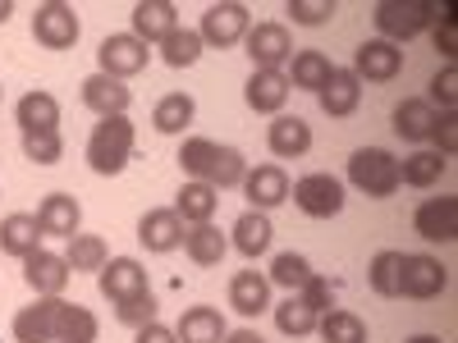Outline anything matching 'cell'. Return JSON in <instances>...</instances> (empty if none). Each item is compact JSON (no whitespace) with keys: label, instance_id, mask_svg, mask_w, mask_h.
Returning a JSON list of instances; mask_svg holds the SVG:
<instances>
[{"label":"cell","instance_id":"44dd1931","mask_svg":"<svg viewBox=\"0 0 458 343\" xmlns=\"http://www.w3.org/2000/svg\"><path fill=\"white\" fill-rule=\"evenodd\" d=\"M289 79H284V69H252V79H248V88H243V101H248V110H257V114H280L284 110V101H289Z\"/></svg>","mask_w":458,"mask_h":343},{"label":"cell","instance_id":"60d3db41","mask_svg":"<svg viewBox=\"0 0 458 343\" xmlns=\"http://www.w3.org/2000/svg\"><path fill=\"white\" fill-rule=\"evenodd\" d=\"M312 275H317V271H312V261L302 256V252H280V256L271 261V275H266V280L280 284V289H289V293H298Z\"/></svg>","mask_w":458,"mask_h":343},{"label":"cell","instance_id":"74e56055","mask_svg":"<svg viewBox=\"0 0 458 343\" xmlns=\"http://www.w3.org/2000/svg\"><path fill=\"white\" fill-rule=\"evenodd\" d=\"M157 55H161L170 69H193V64L202 60V37H198L193 28H174L165 42L157 46Z\"/></svg>","mask_w":458,"mask_h":343},{"label":"cell","instance_id":"4316f807","mask_svg":"<svg viewBox=\"0 0 458 343\" xmlns=\"http://www.w3.org/2000/svg\"><path fill=\"white\" fill-rule=\"evenodd\" d=\"M271 238H276V229H271V220H266V211H243L234 220V229H229V247H234L239 256H248V261H257L266 247H271Z\"/></svg>","mask_w":458,"mask_h":343},{"label":"cell","instance_id":"7402d4cb","mask_svg":"<svg viewBox=\"0 0 458 343\" xmlns=\"http://www.w3.org/2000/svg\"><path fill=\"white\" fill-rule=\"evenodd\" d=\"M239 188L248 193L252 211H271V206L289 202V174H284V165H257V170L243 174Z\"/></svg>","mask_w":458,"mask_h":343},{"label":"cell","instance_id":"3957f363","mask_svg":"<svg viewBox=\"0 0 458 343\" xmlns=\"http://www.w3.org/2000/svg\"><path fill=\"white\" fill-rule=\"evenodd\" d=\"M349 183L371 202L394 197L399 193V156H390L386 146H358L349 156Z\"/></svg>","mask_w":458,"mask_h":343},{"label":"cell","instance_id":"d4e9b609","mask_svg":"<svg viewBox=\"0 0 458 343\" xmlns=\"http://www.w3.org/2000/svg\"><path fill=\"white\" fill-rule=\"evenodd\" d=\"M317 101H321V110L330 114V120H349V114L362 105L358 73H353V69H335L330 79H326V88L317 92Z\"/></svg>","mask_w":458,"mask_h":343},{"label":"cell","instance_id":"7dc6e473","mask_svg":"<svg viewBox=\"0 0 458 343\" xmlns=\"http://www.w3.org/2000/svg\"><path fill=\"white\" fill-rule=\"evenodd\" d=\"M298 297H302V307H308V312H330V297H335V284L326 280V275H312L308 284H302L298 289Z\"/></svg>","mask_w":458,"mask_h":343},{"label":"cell","instance_id":"9a60e30c","mask_svg":"<svg viewBox=\"0 0 458 343\" xmlns=\"http://www.w3.org/2000/svg\"><path fill=\"white\" fill-rule=\"evenodd\" d=\"M64 297H37L32 307L14 312V343H55V321H60Z\"/></svg>","mask_w":458,"mask_h":343},{"label":"cell","instance_id":"83f0119b","mask_svg":"<svg viewBox=\"0 0 458 343\" xmlns=\"http://www.w3.org/2000/svg\"><path fill=\"white\" fill-rule=\"evenodd\" d=\"M431 124H436V105L427 96H403L394 105V133L403 142H427L431 138Z\"/></svg>","mask_w":458,"mask_h":343},{"label":"cell","instance_id":"ab89813d","mask_svg":"<svg viewBox=\"0 0 458 343\" xmlns=\"http://www.w3.org/2000/svg\"><path fill=\"white\" fill-rule=\"evenodd\" d=\"M399 261H403V252H394V247H386V252L371 256L367 284H371L376 297H399Z\"/></svg>","mask_w":458,"mask_h":343},{"label":"cell","instance_id":"ac0fdd59","mask_svg":"<svg viewBox=\"0 0 458 343\" xmlns=\"http://www.w3.org/2000/svg\"><path fill=\"white\" fill-rule=\"evenodd\" d=\"M97 289H101L106 302H124V297L142 293V289H147L142 261H133V256H110V261L101 265V275H97Z\"/></svg>","mask_w":458,"mask_h":343},{"label":"cell","instance_id":"d6a6232c","mask_svg":"<svg viewBox=\"0 0 458 343\" xmlns=\"http://www.w3.org/2000/svg\"><path fill=\"white\" fill-rule=\"evenodd\" d=\"M97 334H101V321L92 316V307L64 302L60 321H55V343H97Z\"/></svg>","mask_w":458,"mask_h":343},{"label":"cell","instance_id":"681fc988","mask_svg":"<svg viewBox=\"0 0 458 343\" xmlns=\"http://www.w3.org/2000/svg\"><path fill=\"white\" fill-rule=\"evenodd\" d=\"M133 343H179V339H174V330H170V325H161V321H151V325L133 330Z\"/></svg>","mask_w":458,"mask_h":343},{"label":"cell","instance_id":"8fae6325","mask_svg":"<svg viewBox=\"0 0 458 343\" xmlns=\"http://www.w3.org/2000/svg\"><path fill=\"white\" fill-rule=\"evenodd\" d=\"M69 280H73V271H69V261L60 256V252H32V256H23V284L37 293V297H60L64 289H69Z\"/></svg>","mask_w":458,"mask_h":343},{"label":"cell","instance_id":"5b68a950","mask_svg":"<svg viewBox=\"0 0 458 343\" xmlns=\"http://www.w3.org/2000/svg\"><path fill=\"white\" fill-rule=\"evenodd\" d=\"M449 289V265L440 256H427V252H403L399 261V297H412V302H431Z\"/></svg>","mask_w":458,"mask_h":343},{"label":"cell","instance_id":"e575fe53","mask_svg":"<svg viewBox=\"0 0 458 343\" xmlns=\"http://www.w3.org/2000/svg\"><path fill=\"white\" fill-rule=\"evenodd\" d=\"M193 114H198L193 96H188V92H170V96L157 101V110H151V124H157V133L174 138V133H183L188 124H193Z\"/></svg>","mask_w":458,"mask_h":343},{"label":"cell","instance_id":"ba28073f","mask_svg":"<svg viewBox=\"0 0 458 343\" xmlns=\"http://www.w3.org/2000/svg\"><path fill=\"white\" fill-rule=\"evenodd\" d=\"M289 197L302 215H312V220H335L344 211V183L335 174H302L298 183H289Z\"/></svg>","mask_w":458,"mask_h":343},{"label":"cell","instance_id":"f1b7e54d","mask_svg":"<svg viewBox=\"0 0 458 343\" xmlns=\"http://www.w3.org/2000/svg\"><path fill=\"white\" fill-rule=\"evenodd\" d=\"M216 206H220V193H216L211 183H198V179H188L179 188V197H174V215L183 224H211Z\"/></svg>","mask_w":458,"mask_h":343},{"label":"cell","instance_id":"f6af8a7d","mask_svg":"<svg viewBox=\"0 0 458 343\" xmlns=\"http://www.w3.org/2000/svg\"><path fill=\"white\" fill-rule=\"evenodd\" d=\"M431 105H440V110H458V64H445L436 79H431V96H427Z\"/></svg>","mask_w":458,"mask_h":343},{"label":"cell","instance_id":"4fadbf2b","mask_svg":"<svg viewBox=\"0 0 458 343\" xmlns=\"http://www.w3.org/2000/svg\"><path fill=\"white\" fill-rule=\"evenodd\" d=\"M412 229L427 243H454L458 238V197H427L412 211Z\"/></svg>","mask_w":458,"mask_h":343},{"label":"cell","instance_id":"5bb4252c","mask_svg":"<svg viewBox=\"0 0 458 343\" xmlns=\"http://www.w3.org/2000/svg\"><path fill=\"white\" fill-rule=\"evenodd\" d=\"M183 229H188V224L174 215V206H151V211L138 220V243H142L147 252L165 256V252L183 247Z\"/></svg>","mask_w":458,"mask_h":343},{"label":"cell","instance_id":"836d02e7","mask_svg":"<svg viewBox=\"0 0 458 343\" xmlns=\"http://www.w3.org/2000/svg\"><path fill=\"white\" fill-rule=\"evenodd\" d=\"M64 261L73 275H101V265L110 261V247L101 234H73L69 247H64Z\"/></svg>","mask_w":458,"mask_h":343},{"label":"cell","instance_id":"f546056e","mask_svg":"<svg viewBox=\"0 0 458 343\" xmlns=\"http://www.w3.org/2000/svg\"><path fill=\"white\" fill-rule=\"evenodd\" d=\"M225 316L216 307H188L174 325V339L179 343H225Z\"/></svg>","mask_w":458,"mask_h":343},{"label":"cell","instance_id":"7bdbcfd3","mask_svg":"<svg viewBox=\"0 0 458 343\" xmlns=\"http://www.w3.org/2000/svg\"><path fill=\"white\" fill-rule=\"evenodd\" d=\"M23 156L32 165H60L64 161V138L60 133H23Z\"/></svg>","mask_w":458,"mask_h":343},{"label":"cell","instance_id":"7a4b0ae2","mask_svg":"<svg viewBox=\"0 0 458 343\" xmlns=\"http://www.w3.org/2000/svg\"><path fill=\"white\" fill-rule=\"evenodd\" d=\"M133 120L129 114H110V120H101L88 138V165L92 174L101 179H114V174H124L129 161H133Z\"/></svg>","mask_w":458,"mask_h":343},{"label":"cell","instance_id":"30bf717a","mask_svg":"<svg viewBox=\"0 0 458 343\" xmlns=\"http://www.w3.org/2000/svg\"><path fill=\"white\" fill-rule=\"evenodd\" d=\"M243 46L252 55V69H284L293 60V37L284 23L276 19H266V23H252L248 37H243Z\"/></svg>","mask_w":458,"mask_h":343},{"label":"cell","instance_id":"52a82bcc","mask_svg":"<svg viewBox=\"0 0 458 343\" xmlns=\"http://www.w3.org/2000/svg\"><path fill=\"white\" fill-rule=\"evenodd\" d=\"M97 73H106V79H120V83H129L133 73H142L147 64H151V46L147 42H138L133 32H110L106 42L97 46Z\"/></svg>","mask_w":458,"mask_h":343},{"label":"cell","instance_id":"8d00e7d4","mask_svg":"<svg viewBox=\"0 0 458 343\" xmlns=\"http://www.w3.org/2000/svg\"><path fill=\"white\" fill-rule=\"evenodd\" d=\"M317 334L326 343H367V325L358 312H344V307H330L317 316Z\"/></svg>","mask_w":458,"mask_h":343},{"label":"cell","instance_id":"db71d44e","mask_svg":"<svg viewBox=\"0 0 458 343\" xmlns=\"http://www.w3.org/2000/svg\"><path fill=\"white\" fill-rule=\"evenodd\" d=\"M0 96H5V88H0Z\"/></svg>","mask_w":458,"mask_h":343},{"label":"cell","instance_id":"e0dca14e","mask_svg":"<svg viewBox=\"0 0 458 343\" xmlns=\"http://www.w3.org/2000/svg\"><path fill=\"white\" fill-rule=\"evenodd\" d=\"M179 28V5L174 0H138L133 5V37L147 46H161Z\"/></svg>","mask_w":458,"mask_h":343},{"label":"cell","instance_id":"ee69618b","mask_svg":"<svg viewBox=\"0 0 458 343\" xmlns=\"http://www.w3.org/2000/svg\"><path fill=\"white\" fill-rule=\"evenodd\" d=\"M335 0H289L284 5V14L293 19V23H302V28H321V23H330L335 19Z\"/></svg>","mask_w":458,"mask_h":343},{"label":"cell","instance_id":"1f68e13d","mask_svg":"<svg viewBox=\"0 0 458 343\" xmlns=\"http://www.w3.org/2000/svg\"><path fill=\"white\" fill-rule=\"evenodd\" d=\"M330 73H335V64H330L326 51H298V55L289 60V73H284V79H289L293 92H321Z\"/></svg>","mask_w":458,"mask_h":343},{"label":"cell","instance_id":"d590c367","mask_svg":"<svg viewBox=\"0 0 458 343\" xmlns=\"http://www.w3.org/2000/svg\"><path fill=\"white\" fill-rule=\"evenodd\" d=\"M445 170H449V161L440 156V151H412V156L399 161V183H408V188H436L445 179Z\"/></svg>","mask_w":458,"mask_h":343},{"label":"cell","instance_id":"b9f144b4","mask_svg":"<svg viewBox=\"0 0 458 343\" xmlns=\"http://www.w3.org/2000/svg\"><path fill=\"white\" fill-rule=\"evenodd\" d=\"M114 321L129 325V330H142V325L157 321V297H151V289H142V293H133L124 302H114Z\"/></svg>","mask_w":458,"mask_h":343},{"label":"cell","instance_id":"816d5d0a","mask_svg":"<svg viewBox=\"0 0 458 343\" xmlns=\"http://www.w3.org/2000/svg\"><path fill=\"white\" fill-rule=\"evenodd\" d=\"M403 343H445L440 334H412V339H403Z\"/></svg>","mask_w":458,"mask_h":343},{"label":"cell","instance_id":"9c48e42d","mask_svg":"<svg viewBox=\"0 0 458 343\" xmlns=\"http://www.w3.org/2000/svg\"><path fill=\"white\" fill-rule=\"evenodd\" d=\"M79 14H73V5H64V0H47V5H37L32 14V42L47 46V51H73V42H79Z\"/></svg>","mask_w":458,"mask_h":343},{"label":"cell","instance_id":"277c9868","mask_svg":"<svg viewBox=\"0 0 458 343\" xmlns=\"http://www.w3.org/2000/svg\"><path fill=\"white\" fill-rule=\"evenodd\" d=\"M376 32H380V42H390V46H403L412 42L417 32H427L436 23V5H427V0H380L376 5Z\"/></svg>","mask_w":458,"mask_h":343},{"label":"cell","instance_id":"f5cc1de1","mask_svg":"<svg viewBox=\"0 0 458 343\" xmlns=\"http://www.w3.org/2000/svg\"><path fill=\"white\" fill-rule=\"evenodd\" d=\"M10 14H14V0H0V23H10Z\"/></svg>","mask_w":458,"mask_h":343},{"label":"cell","instance_id":"484cf974","mask_svg":"<svg viewBox=\"0 0 458 343\" xmlns=\"http://www.w3.org/2000/svg\"><path fill=\"white\" fill-rule=\"evenodd\" d=\"M14 124L23 133H60V101L51 92H23L14 105Z\"/></svg>","mask_w":458,"mask_h":343},{"label":"cell","instance_id":"4dcf8cb0","mask_svg":"<svg viewBox=\"0 0 458 343\" xmlns=\"http://www.w3.org/2000/svg\"><path fill=\"white\" fill-rule=\"evenodd\" d=\"M183 252L193 265H220L229 252V234H220L216 224H188L183 229Z\"/></svg>","mask_w":458,"mask_h":343},{"label":"cell","instance_id":"f907efd6","mask_svg":"<svg viewBox=\"0 0 458 343\" xmlns=\"http://www.w3.org/2000/svg\"><path fill=\"white\" fill-rule=\"evenodd\" d=\"M225 343H266V339H261L257 330H229V334H225Z\"/></svg>","mask_w":458,"mask_h":343},{"label":"cell","instance_id":"603a6c76","mask_svg":"<svg viewBox=\"0 0 458 343\" xmlns=\"http://www.w3.org/2000/svg\"><path fill=\"white\" fill-rule=\"evenodd\" d=\"M229 307L248 321L271 312V280L261 271H234V280H229Z\"/></svg>","mask_w":458,"mask_h":343},{"label":"cell","instance_id":"8992f818","mask_svg":"<svg viewBox=\"0 0 458 343\" xmlns=\"http://www.w3.org/2000/svg\"><path fill=\"white\" fill-rule=\"evenodd\" d=\"M252 28V10L243 5V0H216V5H207L202 14V46H216V51H229V46H239L243 37Z\"/></svg>","mask_w":458,"mask_h":343},{"label":"cell","instance_id":"2e32d148","mask_svg":"<svg viewBox=\"0 0 458 343\" xmlns=\"http://www.w3.org/2000/svg\"><path fill=\"white\" fill-rule=\"evenodd\" d=\"M266 146H271V156L280 161H298L312 151V124L302 120V114H276L271 129H266Z\"/></svg>","mask_w":458,"mask_h":343},{"label":"cell","instance_id":"bcb514c9","mask_svg":"<svg viewBox=\"0 0 458 343\" xmlns=\"http://www.w3.org/2000/svg\"><path fill=\"white\" fill-rule=\"evenodd\" d=\"M431 138H436V151H440V156L449 161L454 151H458V110H440V114H436Z\"/></svg>","mask_w":458,"mask_h":343},{"label":"cell","instance_id":"f35d334b","mask_svg":"<svg viewBox=\"0 0 458 343\" xmlns=\"http://www.w3.org/2000/svg\"><path fill=\"white\" fill-rule=\"evenodd\" d=\"M271 312H276V330H280L284 339H308V334H317V312L302 307L298 293H289L280 307H271Z\"/></svg>","mask_w":458,"mask_h":343},{"label":"cell","instance_id":"ffe728a7","mask_svg":"<svg viewBox=\"0 0 458 343\" xmlns=\"http://www.w3.org/2000/svg\"><path fill=\"white\" fill-rule=\"evenodd\" d=\"M37 224H42V234L47 238H73L79 234V224H83V206L79 197H69V193H47L42 206H37Z\"/></svg>","mask_w":458,"mask_h":343},{"label":"cell","instance_id":"cb8c5ba5","mask_svg":"<svg viewBox=\"0 0 458 343\" xmlns=\"http://www.w3.org/2000/svg\"><path fill=\"white\" fill-rule=\"evenodd\" d=\"M42 238H47L42 224H37V215H28V211H14V215L0 220V252L14 256V261L42 252Z\"/></svg>","mask_w":458,"mask_h":343},{"label":"cell","instance_id":"d6986e66","mask_svg":"<svg viewBox=\"0 0 458 343\" xmlns=\"http://www.w3.org/2000/svg\"><path fill=\"white\" fill-rule=\"evenodd\" d=\"M83 105L97 114V120H110V114H129L133 105V88L120 83V79H106V73H92V79H83Z\"/></svg>","mask_w":458,"mask_h":343},{"label":"cell","instance_id":"6da1fadb","mask_svg":"<svg viewBox=\"0 0 458 343\" xmlns=\"http://www.w3.org/2000/svg\"><path fill=\"white\" fill-rule=\"evenodd\" d=\"M179 165L188 179H198V183H211L216 193L220 188H239L243 174H248V161H243V151L239 146H220L211 138H188L179 146Z\"/></svg>","mask_w":458,"mask_h":343},{"label":"cell","instance_id":"c3c4849f","mask_svg":"<svg viewBox=\"0 0 458 343\" xmlns=\"http://www.w3.org/2000/svg\"><path fill=\"white\" fill-rule=\"evenodd\" d=\"M436 51L440 55H458V32H454V19H436Z\"/></svg>","mask_w":458,"mask_h":343},{"label":"cell","instance_id":"7c38bea8","mask_svg":"<svg viewBox=\"0 0 458 343\" xmlns=\"http://www.w3.org/2000/svg\"><path fill=\"white\" fill-rule=\"evenodd\" d=\"M399 69H403V51L390 46V42H380V37H371V42H362V46L353 51L358 83H394Z\"/></svg>","mask_w":458,"mask_h":343}]
</instances>
